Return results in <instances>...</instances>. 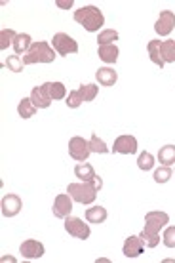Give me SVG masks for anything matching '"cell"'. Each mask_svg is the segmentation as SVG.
Wrapping results in <instances>:
<instances>
[{"mask_svg": "<svg viewBox=\"0 0 175 263\" xmlns=\"http://www.w3.org/2000/svg\"><path fill=\"white\" fill-rule=\"evenodd\" d=\"M74 21L84 27L88 33H98L105 25V17L98 6H82L74 12Z\"/></svg>", "mask_w": 175, "mask_h": 263, "instance_id": "cell-1", "label": "cell"}, {"mask_svg": "<svg viewBox=\"0 0 175 263\" xmlns=\"http://www.w3.org/2000/svg\"><path fill=\"white\" fill-rule=\"evenodd\" d=\"M53 60H55V50L48 42H33L31 50L23 55L25 65H31V63H53Z\"/></svg>", "mask_w": 175, "mask_h": 263, "instance_id": "cell-2", "label": "cell"}, {"mask_svg": "<svg viewBox=\"0 0 175 263\" xmlns=\"http://www.w3.org/2000/svg\"><path fill=\"white\" fill-rule=\"evenodd\" d=\"M67 193L80 204H91L98 198V189L91 181H80V183H69Z\"/></svg>", "mask_w": 175, "mask_h": 263, "instance_id": "cell-3", "label": "cell"}, {"mask_svg": "<svg viewBox=\"0 0 175 263\" xmlns=\"http://www.w3.org/2000/svg\"><path fill=\"white\" fill-rule=\"evenodd\" d=\"M52 44H53V50H55L59 55H63V58H67L69 53L78 52V42L74 39H71L67 33H55L53 34Z\"/></svg>", "mask_w": 175, "mask_h": 263, "instance_id": "cell-4", "label": "cell"}, {"mask_svg": "<svg viewBox=\"0 0 175 263\" xmlns=\"http://www.w3.org/2000/svg\"><path fill=\"white\" fill-rule=\"evenodd\" d=\"M65 231L74 238H80V240H86L90 238V225L84 223L80 217H65Z\"/></svg>", "mask_w": 175, "mask_h": 263, "instance_id": "cell-5", "label": "cell"}, {"mask_svg": "<svg viewBox=\"0 0 175 263\" xmlns=\"http://www.w3.org/2000/svg\"><path fill=\"white\" fill-rule=\"evenodd\" d=\"M90 141H86L84 138H80V136H74V138L69 141V155H71L74 160L78 162H84L86 158L90 157Z\"/></svg>", "mask_w": 175, "mask_h": 263, "instance_id": "cell-6", "label": "cell"}, {"mask_svg": "<svg viewBox=\"0 0 175 263\" xmlns=\"http://www.w3.org/2000/svg\"><path fill=\"white\" fill-rule=\"evenodd\" d=\"M31 101L34 103L36 109H48L52 105V98H50V82H44L42 86H36L31 92Z\"/></svg>", "mask_w": 175, "mask_h": 263, "instance_id": "cell-7", "label": "cell"}, {"mask_svg": "<svg viewBox=\"0 0 175 263\" xmlns=\"http://www.w3.org/2000/svg\"><path fill=\"white\" fill-rule=\"evenodd\" d=\"M175 27V13L171 12V10H164V12H160V15H158V20H156L154 23V31L160 36H168L171 31H173Z\"/></svg>", "mask_w": 175, "mask_h": 263, "instance_id": "cell-8", "label": "cell"}, {"mask_svg": "<svg viewBox=\"0 0 175 263\" xmlns=\"http://www.w3.org/2000/svg\"><path fill=\"white\" fill-rule=\"evenodd\" d=\"M53 216L59 217V219H65L69 217V214L72 212V197L71 195H57L55 200H53Z\"/></svg>", "mask_w": 175, "mask_h": 263, "instance_id": "cell-9", "label": "cell"}, {"mask_svg": "<svg viewBox=\"0 0 175 263\" xmlns=\"http://www.w3.org/2000/svg\"><path fill=\"white\" fill-rule=\"evenodd\" d=\"M20 252H21V256L27 257V259H38V257L44 256V244L38 242V240L29 238V240H25V242L20 246Z\"/></svg>", "mask_w": 175, "mask_h": 263, "instance_id": "cell-10", "label": "cell"}, {"mask_svg": "<svg viewBox=\"0 0 175 263\" xmlns=\"http://www.w3.org/2000/svg\"><path fill=\"white\" fill-rule=\"evenodd\" d=\"M112 151L120 153V155H133L137 153V139L133 136H120L114 139Z\"/></svg>", "mask_w": 175, "mask_h": 263, "instance_id": "cell-11", "label": "cell"}, {"mask_svg": "<svg viewBox=\"0 0 175 263\" xmlns=\"http://www.w3.org/2000/svg\"><path fill=\"white\" fill-rule=\"evenodd\" d=\"M21 198L17 195H6V197L2 198V204H0V208H2V216L4 217H13L17 216L21 212Z\"/></svg>", "mask_w": 175, "mask_h": 263, "instance_id": "cell-12", "label": "cell"}, {"mask_svg": "<svg viewBox=\"0 0 175 263\" xmlns=\"http://www.w3.org/2000/svg\"><path fill=\"white\" fill-rule=\"evenodd\" d=\"M143 248H145V244H143L141 237H128L126 238V242H124V256L126 257H139L143 254Z\"/></svg>", "mask_w": 175, "mask_h": 263, "instance_id": "cell-13", "label": "cell"}, {"mask_svg": "<svg viewBox=\"0 0 175 263\" xmlns=\"http://www.w3.org/2000/svg\"><path fill=\"white\" fill-rule=\"evenodd\" d=\"M166 223H169V216L166 212H149L145 216V225L150 229L160 231L162 227H166Z\"/></svg>", "mask_w": 175, "mask_h": 263, "instance_id": "cell-14", "label": "cell"}, {"mask_svg": "<svg viewBox=\"0 0 175 263\" xmlns=\"http://www.w3.org/2000/svg\"><path fill=\"white\" fill-rule=\"evenodd\" d=\"M95 79H98V82L101 86H107V88H110V86L116 84L118 72L114 71V69H110V67H101V69L95 72Z\"/></svg>", "mask_w": 175, "mask_h": 263, "instance_id": "cell-15", "label": "cell"}, {"mask_svg": "<svg viewBox=\"0 0 175 263\" xmlns=\"http://www.w3.org/2000/svg\"><path fill=\"white\" fill-rule=\"evenodd\" d=\"M74 176H76L80 181H93L95 179V170H93V166L88 164V162H80V164L74 166Z\"/></svg>", "mask_w": 175, "mask_h": 263, "instance_id": "cell-16", "label": "cell"}, {"mask_svg": "<svg viewBox=\"0 0 175 263\" xmlns=\"http://www.w3.org/2000/svg\"><path fill=\"white\" fill-rule=\"evenodd\" d=\"M139 237H141L143 244H145L147 248H156L158 242H160V231L150 229V227L145 225V229L141 231V235H139Z\"/></svg>", "mask_w": 175, "mask_h": 263, "instance_id": "cell-17", "label": "cell"}, {"mask_svg": "<svg viewBox=\"0 0 175 263\" xmlns=\"http://www.w3.org/2000/svg\"><path fill=\"white\" fill-rule=\"evenodd\" d=\"M98 55H99V60L105 61V63H116V60H118V48H116V44L99 46L98 48Z\"/></svg>", "mask_w": 175, "mask_h": 263, "instance_id": "cell-18", "label": "cell"}, {"mask_svg": "<svg viewBox=\"0 0 175 263\" xmlns=\"http://www.w3.org/2000/svg\"><path fill=\"white\" fill-rule=\"evenodd\" d=\"M13 50H15V53L17 55H21V53H27L29 50H31V46H33V42H31V36L27 33H20L15 39H13Z\"/></svg>", "mask_w": 175, "mask_h": 263, "instance_id": "cell-19", "label": "cell"}, {"mask_svg": "<svg viewBox=\"0 0 175 263\" xmlns=\"http://www.w3.org/2000/svg\"><path fill=\"white\" fill-rule=\"evenodd\" d=\"M86 219H88V223H105V219H107V210H105L103 206H93V208H88L86 210Z\"/></svg>", "mask_w": 175, "mask_h": 263, "instance_id": "cell-20", "label": "cell"}, {"mask_svg": "<svg viewBox=\"0 0 175 263\" xmlns=\"http://www.w3.org/2000/svg\"><path fill=\"white\" fill-rule=\"evenodd\" d=\"M160 55L164 63H175V40H164L160 44Z\"/></svg>", "mask_w": 175, "mask_h": 263, "instance_id": "cell-21", "label": "cell"}, {"mask_svg": "<svg viewBox=\"0 0 175 263\" xmlns=\"http://www.w3.org/2000/svg\"><path fill=\"white\" fill-rule=\"evenodd\" d=\"M158 160L162 166H171L175 164V145H164L158 151Z\"/></svg>", "mask_w": 175, "mask_h": 263, "instance_id": "cell-22", "label": "cell"}, {"mask_svg": "<svg viewBox=\"0 0 175 263\" xmlns=\"http://www.w3.org/2000/svg\"><path fill=\"white\" fill-rule=\"evenodd\" d=\"M160 44H162V40H150L149 46H147V50H149L150 61L162 69L164 61H162V55H160Z\"/></svg>", "mask_w": 175, "mask_h": 263, "instance_id": "cell-23", "label": "cell"}, {"mask_svg": "<svg viewBox=\"0 0 175 263\" xmlns=\"http://www.w3.org/2000/svg\"><path fill=\"white\" fill-rule=\"evenodd\" d=\"M17 112H20L21 119H31L34 117V112H36V107L34 103L31 101V98H23L20 101V105H17Z\"/></svg>", "mask_w": 175, "mask_h": 263, "instance_id": "cell-24", "label": "cell"}, {"mask_svg": "<svg viewBox=\"0 0 175 263\" xmlns=\"http://www.w3.org/2000/svg\"><path fill=\"white\" fill-rule=\"evenodd\" d=\"M118 40V33L114 31V29H105V31H101L98 36V44L99 46H107V44H114Z\"/></svg>", "mask_w": 175, "mask_h": 263, "instance_id": "cell-25", "label": "cell"}, {"mask_svg": "<svg viewBox=\"0 0 175 263\" xmlns=\"http://www.w3.org/2000/svg\"><path fill=\"white\" fill-rule=\"evenodd\" d=\"M78 92H80V96L84 99V103H88V101H93V99H95L99 88L95 84H82L78 88Z\"/></svg>", "mask_w": 175, "mask_h": 263, "instance_id": "cell-26", "label": "cell"}, {"mask_svg": "<svg viewBox=\"0 0 175 263\" xmlns=\"http://www.w3.org/2000/svg\"><path fill=\"white\" fill-rule=\"evenodd\" d=\"M90 149H91V153H99V155H107V153H109V147L105 145L103 139H99L98 134H91Z\"/></svg>", "mask_w": 175, "mask_h": 263, "instance_id": "cell-27", "label": "cell"}, {"mask_svg": "<svg viewBox=\"0 0 175 263\" xmlns=\"http://www.w3.org/2000/svg\"><path fill=\"white\" fill-rule=\"evenodd\" d=\"M50 98L63 99L67 98V88L63 82H50Z\"/></svg>", "mask_w": 175, "mask_h": 263, "instance_id": "cell-28", "label": "cell"}, {"mask_svg": "<svg viewBox=\"0 0 175 263\" xmlns=\"http://www.w3.org/2000/svg\"><path fill=\"white\" fill-rule=\"evenodd\" d=\"M137 166H139L143 172L152 170V166H154V157H152L150 153H141L139 158H137Z\"/></svg>", "mask_w": 175, "mask_h": 263, "instance_id": "cell-29", "label": "cell"}, {"mask_svg": "<svg viewBox=\"0 0 175 263\" xmlns=\"http://www.w3.org/2000/svg\"><path fill=\"white\" fill-rule=\"evenodd\" d=\"M173 176V172H171V168L169 166H162V168H158V170L154 172V181L156 183H168L169 178Z\"/></svg>", "mask_w": 175, "mask_h": 263, "instance_id": "cell-30", "label": "cell"}, {"mask_svg": "<svg viewBox=\"0 0 175 263\" xmlns=\"http://www.w3.org/2000/svg\"><path fill=\"white\" fill-rule=\"evenodd\" d=\"M17 34L13 33L12 29H2L0 31V50H6L10 44H13V39H15Z\"/></svg>", "mask_w": 175, "mask_h": 263, "instance_id": "cell-31", "label": "cell"}, {"mask_svg": "<svg viewBox=\"0 0 175 263\" xmlns=\"http://www.w3.org/2000/svg\"><path fill=\"white\" fill-rule=\"evenodd\" d=\"M65 103L69 109H78V107L84 103V99H82V96H80L78 90H72V92H69V96H67Z\"/></svg>", "mask_w": 175, "mask_h": 263, "instance_id": "cell-32", "label": "cell"}, {"mask_svg": "<svg viewBox=\"0 0 175 263\" xmlns=\"http://www.w3.org/2000/svg\"><path fill=\"white\" fill-rule=\"evenodd\" d=\"M6 67L13 72H21L23 71V67H25V63H23V60H21L20 55H8Z\"/></svg>", "mask_w": 175, "mask_h": 263, "instance_id": "cell-33", "label": "cell"}, {"mask_svg": "<svg viewBox=\"0 0 175 263\" xmlns=\"http://www.w3.org/2000/svg\"><path fill=\"white\" fill-rule=\"evenodd\" d=\"M164 244L168 248H175V227H168L164 231Z\"/></svg>", "mask_w": 175, "mask_h": 263, "instance_id": "cell-34", "label": "cell"}, {"mask_svg": "<svg viewBox=\"0 0 175 263\" xmlns=\"http://www.w3.org/2000/svg\"><path fill=\"white\" fill-rule=\"evenodd\" d=\"M57 6L59 8H71L72 0H57Z\"/></svg>", "mask_w": 175, "mask_h": 263, "instance_id": "cell-35", "label": "cell"}, {"mask_svg": "<svg viewBox=\"0 0 175 263\" xmlns=\"http://www.w3.org/2000/svg\"><path fill=\"white\" fill-rule=\"evenodd\" d=\"M91 183L95 185V189H101V187H103V181H101V178H99V176H95V179H93V181H91Z\"/></svg>", "mask_w": 175, "mask_h": 263, "instance_id": "cell-36", "label": "cell"}]
</instances>
